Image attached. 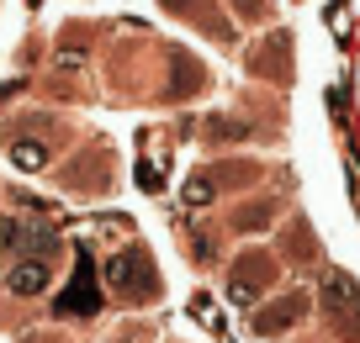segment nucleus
Returning <instances> with one entry per match:
<instances>
[{"label":"nucleus","instance_id":"1","mask_svg":"<svg viewBox=\"0 0 360 343\" xmlns=\"http://www.w3.org/2000/svg\"><path fill=\"white\" fill-rule=\"evenodd\" d=\"M106 285L117 290V301H133V307L159 296V275H154L143 248H122V254L106 259Z\"/></svg>","mask_w":360,"mask_h":343},{"label":"nucleus","instance_id":"2","mask_svg":"<svg viewBox=\"0 0 360 343\" xmlns=\"http://www.w3.org/2000/svg\"><path fill=\"white\" fill-rule=\"evenodd\" d=\"M58 317H96L101 311V290H96V264H90V254H79L75 264V280L64 285V296L53 301Z\"/></svg>","mask_w":360,"mask_h":343},{"label":"nucleus","instance_id":"3","mask_svg":"<svg viewBox=\"0 0 360 343\" xmlns=\"http://www.w3.org/2000/svg\"><path fill=\"white\" fill-rule=\"evenodd\" d=\"M323 307H328V317H334V328L345 332V338H360V290L349 285L345 275L323 280Z\"/></svg>","mask_w":360,"mask_h":343},{"label":"nucleus","instance_id":"4","mask_svg":"<svg viewBox=\"0 0 360 343\" xmlns=\"http://www.w3.org/2000/svg\"><path fill=\"white\" fill-rule=\"evenodd\" d=\"M48 259H16L11 264V275H6V285L16 290V296H43L48 290Z\"/></svg>","mask_w":360,"mask_h":343},{"label":"nucleus","instance_id":"5","mask_svg":"<svg viewBox=\"0 0 360 343\" xmlns=\"http://www.w3.org/2000/svg\"><path fill=\"white\" fill-rule=\"evenodd\" d=\"M297 317H302V296H292V301H276L270 311H259V317H255V328H259V332H281V328H292Z\"/></svg>","mask_w":360,"mask_h":343},{"label":"nucleus","instance_id":"6","mask_svg":"<svg viewBox=\"0 0 360 343\" xmlns=\"http://www.w3.org/2000/svg\"><path fill=\"white\" fill-rule=\"evenodd\" d=\"M11 164H16V169H43V164H48V148H43V143H27V137H22V143L11 148Z\"/></svg>","mask_w":360,"mask_h":343},{"label":"nucleus","instance_id":"7","mask_svg":"<svg viewBox=\"0 0 360 343\" xmlns=\"http://www.w3.org/2000/svg\"><path fill=\"white\" fill-rule=\"evenodd\" d=\"M22 238H27V222L0 217V254H22Z\"/></svg>","mask_w":360,"mask_h":343},{"label":"nucleus","instance_id":"8","mask_svg":"<svg viewBox=\"0 0 360 343\" xmlns=\"http://www.w3.org/2000/svg\"><path fill=\"white\" fill-rule=\"evenodd\" d=\"M207 201H212V180L196 175L191 185H186V206H207Z\"/></svg>","mask_w":360,"mask_h":343},{"label":"nucleus","instance_id":"9","mask_svg":"<svg viewBox=\"0 0 360 343\" xmlns=\"http://www.w3.org/2000/svg\"><path fill=\"white\" fill-rule=\"evenodd\" d=\"M32 6H37V0H32Z\"/></svg>","mask_w":360,"mask_h":343}]
</instances>
